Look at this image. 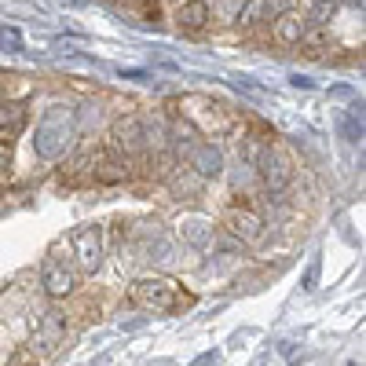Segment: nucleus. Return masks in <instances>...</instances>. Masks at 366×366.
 Returning a JSON list of instances; mask_svg holds the SVG:
<instances>
[{
  "label": "nucleus",
  "mask_w": 366,
  "mask_h": 366,
  "mask_svg": "<svg viewBox=\"0 0 366 366\" xmlns=\"http://www.w3.org/2000/svg\"><path fill=\"white\" fill-rule=\"evenodd\" d=\"M187 165L202 176V179H217L224 172V154L212 143H194L187 150Z\"/></svg>",
  "instance_id": "1a4fd4ad"
},
{
  "label": "nucleus",
  "mask_w": 366,
  "mask_h": 366,
  "mask_svg": "<svg viewBox=\"0 0 366 366\" xmlns=\"http://www.w3.org/2000/svg\"><path fill=\"white\" fill-rule=\"evenodd\" d=\"M88 165H96L92 172H96L99 183H121V179H129V158L114 154V150H96V154L88 158Z\"/></svg>",
  "instance_id": "9d476101"
},
{
  "label": "nucleus",
  "mask_w": 366,
  "mask_h": 366,
  "mask_svg": "<svg viewBox=\"0 0 366 366\" xmlns=\"http://www.w3.org/2000/svg\"><path fill=\"white\" fill-rule=\"evenodd\" d=\"M274 37H279L282 44H300L304 37H308V19H300L297 11H282L279 19H274Z\"/></svg>",
  "instance_id": "ddd939ff"
},
{
  "label": "nucleus",
  "mask_w": 366,
  "mask_h": 366,
  "mask_svg": "<svg viewBox=\"0 0 366 366\" xmlns=\"http://www.w3.org/2000/svg\"><path fill=\"white\" fill-rule=\"evenodd\" d=\"M257 172H260V183L271 191V194H282L286 187H290V179H293V172H290V162L279 154V150H271V147H264L260 150V158H257Z\"/></svg>",
  "instance_id": "39448f33"
},
{
  "label": "nucleus",
  "mask_w": 366,
  "mask_h": 366,
  "mask_svg": "<svg viewBox=\"0 0 366 366\" xmlns=\"http://www.w3.org/2000/svg\"><path fill=\"white\" fill-rule=\"evenodd\" d=\"M209 19H212L209 0H187V4L179 8V15H176L179 29H187V34H202V29L209 26Z\"/></svg>",
  "instance_id": "f8f14e48"
},
{
  "label": "nucleus",
  "mask_w": 366,
  "mask_h": 366,
  "mask_svg": "<svg viewBox=\"0 0 366 366\" xmlns=\"http://www.w3.org/2000/svg\"><path fill=\"white\" fill-rule=\"evenodd\" d=\"M345 4H352V8H362V0H345Z\"/></svg>",
  "instance_id": "aec40b11"
},
{
  "label": "nucleus",
  "mask_w": 366,
  "mask_h": 366,
  "mask_svg": "<svg viewBox=\"0 0 366 366\" xmlns=\"http://www.w3.org/2000/svg\"><path fill=\"white\" fill-rule=\"evenodd\" d=\"M70 246H74V260L84 274H96L103 264V227H77L70 234Z\"/></svg>",
  "instance_id": "20e7f679"
},
{
  "label": "nucleus",
  "mask_w": 366,
  "mask_h": 366,
  "mask_svg": "<svg viewBox=\"0 0 366 366\" xmlns=\"http://www.w3.org/2000/svg\"><path fill=\"white\" fill-rule=\"evenodd\" d=\"M341 129H345V136L355 143V139H362V114L359 110H348L345 117H341Z\"/></svg>",
  "instance_id": "2eb2a0df"
},
{
  "label": "nucleus",
  "mask_w": 366,
  "mask_h": 366,
  "mask_svg": "<svg viewBox=\"0 0 366 366\" xmlns=\"http://www.w3.org/2000/svg\"><path fill=\"white\" fill-rule=\"evenodd\" d=\"M147 143H150V125L136 114H125L110 125V150L114 154L132 158V154H139V150H147Z\"/></svg>",
  "instance_id": "7ed1b4c3"
},
{
  "label": "nucleus",
  "mask_w": 366,
  "mask_h": 366,
  "mask_svg": "<svg viewBox=\"0 0 366 366\" xmlns=\"http://www.w3.org/2000/svg\"><path fill=\"white\" fill-rule=\"evenodd\" d=\"M348 366H359V362H348Z\"/></svg>",
  "instance_id": "412c9836"
},
{
  "label": "nucleus",
  "mask_w": 366,
  "mask_h": 366,
  "mask_svg": "<svg viewBox=\"0 0 366 366\" xmlns=\"http://www.w3.org/2000/svg\"><path fill=\"white\" fill-rule=\"evenodd\" d=\"M264 217H260V212H253V209H231L227 212V231L238 238V242H246V246H249V242H260L264 238Z\"/></svg>",
  "instance_id": "0eeeda50"
},
{
  "label": "nucleus",
  "mask_w": 366,
  "mask_h": 366,
  "mask_svg": "<svg viewBox=\"0 0 366 366\" xmlns=\"http://www.w3.org/2000/svg\"><path fill=\"white\" fill-rule=\"evenodd\" d=\"M81 136V125H77V110L66 107V103H55L41 114L37 121V132H34V150H37V158L44 162H55V158H63L66 150L77 143Z\"/></svg>",
  "instance_id": "f257e3e1"
},
{
  "label": "nucleus",
  "mask_w": 366,
  "mask_h": 366,
  "mask_svg": "<svg viewBox=\"0 0 366 366\" xmlns=\"http://www.w3.org/2000/svg\"><path fill=\"white\" fill-rule=\"evenodd\" d=\"M8 165H11V150H8V147H0V179H4Z\"/></svg>",
  "instance_id": "a211bd4d"
},
{
  "label": "nucleus",
  "mask_w": 366,
  "mask_h": 366,
  "mask_svg": "<svg viewBox=\"0 0 366 366\" xmlns=\"http://www.w3.org/2000/svg\"><path fill=\"white\" fill-rule=\"evenodd\" d=\"M129 297L139 304V308L158 312V315H172V312L191 304V293L176 279H165V274H139V279L132 282V290H129Z\"/></svg>",
  "instance_id": "f03ea898"
},
{
  "label": "nucleus",
  "mask_w": 366,
  "mask_h": 366,
  "mask_svg": "<svg viewBox=\"0 0 366 366\" xmlns=\"http://www.w3.org/2000/svg\"><path fill=\"white\" fill-rule=\"evenodd\" d=\"M26 121H29L26 103H0V147L11 150V143H15V139L22 136V129H26Z\"/></svg>",
  "instance_id": "9b49d317"
},
{
  "label": "nucleus",
  "mask_w": 366,
  "mask_h": 366,
  "mask_svg": "<svg viewBox=\"0 0 366 366\" xmlns=\"http://www.w3.org/2000/svg\"><path fill=\"white\" fill-rule=\"evenodd\" d=\"M41 286H44V293H48L51 300L70 297V293H74V286H77V274L66 267V260L48 257V260L41 264Z\"/></svg>",
  "instance_id": "423d86ee"
},
{
  "label": "nucleus",
  "mask_w": 366,
  "mask_h": 366,
  "mask_svg": "<svg viewBox=\"0 0 366 366\" xmlns=\"http://www.w3.org/2000/svg\"><path fill=\"white\" fill-rule=\"evenodd\" d=\"M315 4H319V0H315Z\"/></svg>",
  "instance_id": "4be33fe9"
},
{
  "label": "nucleus",
  "mask_w": 366,
  "mask_h": 366,
  "mask_svg": "<svg viewBox=\"0 0 366 366\" xmlns=\"http://www.w3.org/2000/svg\"><path fill=\"white\" fill-rule=\"evenodd\" d=\"M290 81H293V84H297V88H312V81H308V77H300V74H293V77H290Z\"/></svg>",
  "instance_id": "6ab92c4d"
},
{
  "label": "nucleus",
  "mask_w": 366,
  "mask_h": 366,
  "mask_svg": "<svg viewBox=\"0 0 366 366\" xmlns=\"http://www.w3.org/2000/svg\"><path fill=\"white\" fill-rule=\"evenodd\" d=\"M63 333H66V319L63 315H59V312H48L44 319H41V345L44 348H55L59 341H63Z\"/></svg>",
  "instance_id": "4468645a"
},
{
  "label": "nucleus",
  "mask_w": 366,
  "mask_h": 366,
  "mask_svg": "<svg viewBox=\"0 0 366 366\" xmlns=\"http://www.w3.org/2000/svg\"><path fill=\"white\" fill-rule=\"evenodd\" d=\"M0 48H8V51H22V34L15 26H4L0 29Z\"/></svg>",
  "instance_id": "dca6fc26"
},
{
  "label": "nucleus",
  "mask_w": 366,
  "mask_h": 366,
  "mask_svg": "<svg viewBox=\"0 0 366 366\" xmlns=\"http://www.w3.org/2000/svg\"><path fill=\"white\" fill-rule=\"evenodd\" d=\"M176 231H179V238L187 242L191 249H198V253L212 249V242H217V227H212V220H205V217H179Z\"/></svg>",
  "instance_id": "6e6552de"
},
{
  "label": "nucleus",
  "mask_w": 366,
  "mask_h": 366,
  "mask_svg": "<svg viewBox=\"0 0 366 366\" xmlns=\"http://www.w3.org/2000/svg\"><path fill=\"white\" fill-rule=\"evenodd\" d=\"M315 282H319V257L312 260V267H308V279H304V290H315Z\"/></svg>",
  "instance_id": "f3484780"
}]
</instances>
